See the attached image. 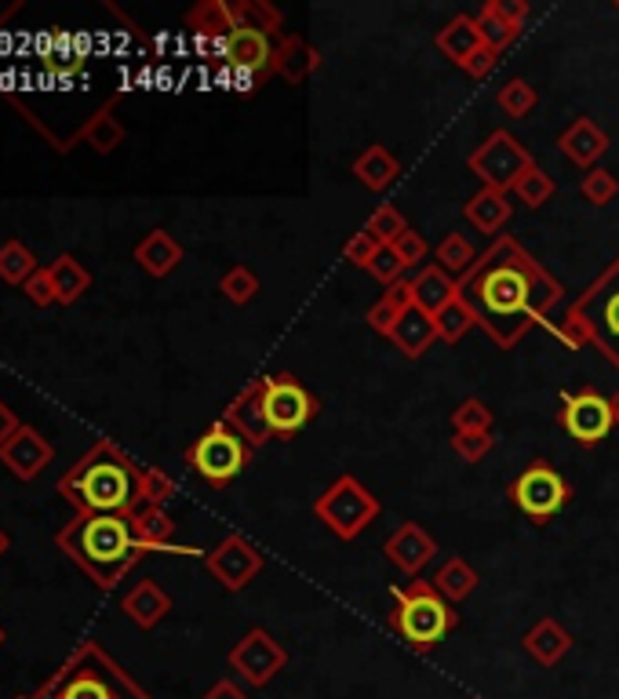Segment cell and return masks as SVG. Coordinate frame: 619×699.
<instances>
[{
	"label": "cell",
	"instance_id": "obj_15",
	"mask_svg": "<svg viewBox=\"0 0 619 699\" xmlns=\"http://www.w3.org/2000/svg\"><path fill=\"white\" fill-rule=\"evenodd\" d=\"M230 663H233L237 670H241L244 681L267 685V681L281 670L284 652H281V645L267 635V630H252V635H248V638L230 652Z\"/></svg>",
	"mask_w": 619,
	"mask_h": 699
},
{
	"label": "cell",
	"instance_id": "obj_29",
	"mask_svg": "<svg viewBox=\"0 0 619 699\" xmlns=\"http://www.w3.org/2000/svg\"><path fill=\"white\" fill-rule=\"evenodd\" d=\"M131 532H136L142 550H157V547H171L176 539V525L164 513V507H142L131 513Z\"/></svg>",
	"mask_w": 619,
	"mask_h": 699
},
{
	"label": "cell",
	"instance_id": "obj_14",
	"mask_svg": "<svg viewBox=\"0 0 619 699\" xmlns=\"http://www.w3.org/2000/svg\"><path fill=\"white\" fill-rule=\"evenodd\" d=\"M222 59L237 73H270L273 70V41L270 33L252 30V26H237V30L219 44Z\"/></svg>",
	"mask_w": 619,
	"mask_h": 699
},
{
	"label": "cell",
	"instance_id": "obj_16",
	"mask_svg": "<svg viewBox=\"0 0 619 699\" xmlns=\"http://www.w3.org/2000/svg\"><path fill=\"white\" fill-rule=\"evenodd\" d=\"M262 390H267V379L248 382V387L230 401L227 412H222V423L241 433L248 445H262L273 438L267 427V416H262Z\"/></svg>",
	"mask_w": 619,
	"mask_h": 699
},
{
	"label": "cell",
	"instance_id": "obj_18",
	"mask_svg": "<svg viewBox=\"0 0 619 699\" xmlns=\"http://www.w3.org/2000/svg\"><path fill=\"white\" fill-rule=\"evenodd\" d=\"M558 147H561V153L569 157L572 164L590 171L605 153H609V136H605V131L590 121V117H576V121L558 136Z\"/></svg>",
	"mask_w": 619,
	"mask_h": 699
},
{
	"label": "cell",
	"instance_id": "obj_7",
	"mask_svg": "<svg viewBox=\"0 0 619 699\" xmlns=\"http://www.w3.org/2000/svg\"><path fill=\"white\" fill-rule=\"evenodd\" d=\"M467 164H470L473 176L485 182V187L510 193L513 182H518L525 171L536 164V157L525 150L510 131H492V136L470 153Z\"/></svg>",
	"mask_w": 619,
	"mask_h": 699
},
{
	"label": "cell",
	"instance_id": "obj_53",
	"mask_svg": "<svg viewBox=\"0 0 619 699\" xmlns=\"http://www.w3.org/2000/svg\"><path fill=\"white\" fill-rule=\"evenodd\" d=\"M383 299L387 302H393V307H398L401 313L405 310H412L416 302H412V281H398V284H390L387 292H383Z\"/></svg>",
	"mask_w": 619,
	"mask_h": 699
},
{
	"label": "cell",
	"instance_id": "obj_27",
	"mask_svg": "<svg viewBox=\"0 0 619 699\" xmlns=\"http://www.w3.org/2000/svg\"><path fill=\"white\" fill-rule=\"evenodd\" d=\"M525 649H529L543 667H555L558 659L572 649V638H569V630L555 623V619H539L529 635H525Z\"/></svg>",
	"mask_w": 619,
	"mask_h": 699
},
{
	"label": "cell",
	"instance_id": "obj_2",
	"mask_svg": "<svg viewBox=\"0 0 619 699\" xmlns=\"http://www.w3.org/2000/svg\"><path fill=\"white\" fill-rule=\"evenodd\" d=\"M139 478L142 470L113 441H99L91 452L59 481L66 503L77 513H131L139 510Z\"/></svg>",
	"mask_w": 619,
	"mask_h": 699
},
{
	"label": "cell",
	"instance_id": "obj_43",
	"mask_svg": "<svg viewBox=\"0 0 619 699\" xmlns=\"http://www.w3.org/2000/svg\"><path fill=\"white\" fill-rule=\"evenodd\" d=\"M365 230L372 233L379 244H393L408 230V222H405V216L393 204H383V208H376V212H372V219H368Z\"/></svg>",
	"mask_w": 619,
	"mask_h": 699
},
{
	"label": "cell",
	"instance_id": "obj_41",
	"mask_svg": "<svg viewBox=\"0 0 619 699\" xmlns=\"http://www.w3.org/2000/svg\"><path fill=\"white\" fill-rule=\"evenodd\" d=\"M579 193H583V201L587 204H595V208H605V204H612L616 201V193H619V182L612 171H605V168H590L583 182H579Z\"/></svg>",
	"mask_w": 619,
	"mask_h": 699
},
{
	"label": "cell",
	"instance_id": "obj_26",
	"mask_svg": "<svg viewBox=\"0 0 619 699\" xmlns=\"http://www.w3.org/2000/svg\"><path fill=\"white\" fill-rule=\"evenodd\" d=\"M353 176H358L368 190H387L393 179L401 176V164H398V157H393L387 147H368L361 150L358 157H353Z\"/></svg>",
	"mask_w": 619,
	"mask_h": 699
},
{
	"label": "cell",
	"instance_id": "obj_17",
	"mask_svg": "<svg viewBox=\"0 0 619 699\" xmlns=\"http://www.w3.org/2000/svg\"><path fill=\"white\" fill-rule=\"evenodd\" d=\"M383 550H387V558L398 565L405 576H419V572L427 569V561L433 558V553H438V543H433L423 525L405 521L401 529L387 539Z\"/></svg>",
	"mask_w": 619,
	"mask_h": 699
},
{
	"label": "cell",
	"instance_id": "obj_6",
	"mask_svg": "<svg viewBox=\"0 0 619 699\" xmlns=\"http://www.w3.org/2000/svg\"><path fill=\"white\" fill-rule=\"evenodd\" d=\"M569 499H572L569 481H565L547 459H532L529 470H521L518 481L510 485V503L536 525H547L550 518H558V513L569 507Z\"/></svg>",
	"mask_w": 619,
	"mask_h": 699
},
{
	"label": "cell",
	"instance_id": "obj_48",
	"mask_svg": "<svg viewBox=\"0 0 619 699\" xmlns=\"http://www.w3.org/2000/svg\"><path fill=\"white\" fill-rule=\"evenodd\" d=\"M452 448L459 459H467V463H481V459L492 452V438L489 433H456Z\"/></svg>",
	"mask_w": 619,
	"mask_h": 699
},
{
	"label": "cell",
	"instance_id": "obj_5",
	"mask_svg": "<svg viewBox=\"0 0 619 699\" xmlns=\"http://www.w3.org/2000/svg\"><path fill=\"white\" fill-rule=\"evenodd\" d=\"M248 456H252V445H248L241 433L230 430L227 423H219L216 427H208L201 438H197L190 445V452H187V463L201 473V478L208 485H230L237 473H241L248 467Z\"/></svg>",
	"mask_w": 619,
	"mask_h": 699
},
{
	"label": "cell",
	"instance_id": "obj_50",
	"mask_svg": "<svg viewBox=\"0 0 619 699\" xmlns=\"http://www.w3.org/2000/svg\"><path fill=\"white\" fill-rule=\"evenodd\" d=\"M22 292L30 296L37 307H51V302H59L56 299V288H51V277H48V270H37L30 281L22 284Z\"/></svg>",
	"mask_w": 619,
	"mask_h": 699
},
{
	"label": "cell",
	"instance_id": "obj_34",
	"mask_svg": "<svg viewBox=\"0 0 619 699\" xmlns=\"http://www.w3.org/2000/svg\"><path fill=\"white\" fill-rule=\"evenodd\" d=\"M433 259H438V267L449 277H467L473 267H478V252H473V244L463 233L445 237V241L433 248Z\"/></svg>",
	"mask_w": 619,
	"mask_h": 699
},
{
	"label": "cell",
	"instance_id": "obj_8",
	"mask_svg": "<svg viewBox=\"0 0 619 699\" xmlns=\"http://www.w3.org/2000/svg\"><path fill=\"white\" fill-rule=\"evenodd\" d=\"M313 513L332 529L339 539H353L368 521L379 513V503L376 496L368 492V488L361 481L353 478H339L328 492L313 503Z\"/></svg>",
	"mask_w": 619,
	"mask_h": 699
},
{
	"label": "cell",
	"instance_id": "obj_40",
	"mask_svg": "<svg viewBox=\"0 0 619 699\" xmlns=\"http://www.w3.org/2000/svg\"><path fill=\"white\" fill-rule=\"evenodd\" d=\"M219 292L227 296L230 302H237V307H248V302H252L256 292H259V277L248 267H230L227 273H222Z\"/></svg>",
	"mask_w": 619,
	"mask_h": 699
},
{
	"label": "cell",
	"instance_id": "obj_47",
	"mask_svg": "<svg viewBox=\"0 0 619 699\" xmlns=\"http://www.w3.org/2000/svg\"><path fill=\"white\" fill-rule=\"evenodd\" d=\"M379 248H383V244H379L368 230H361V233H353V237H350L347 248H342V259L353 262V267H365V270H368V262L376 259Z\"/></svg>",
	"mask_w": 619,
	"mask_h": 699
},
{
	"label": "cell",
	"instance_id": "obj_9",
	"mask_svg": "<svg viewBox=\"0 0 619 699\" xmlns=\"http://www.w3.org/2000/svg\"><path fill=\"white\" fill-rule=\"evenodd\" d=\"M262 416L273 438H292L318 416V398L292 376H270L262 390Z\"/></svg>",
	"mask_w": 619,
	"mask_h": 699
},
{
	"label": "cell",
	"instance_id": "obj_51",
	"mask_svg": "<svg viewBox=\"0 0 619 699\" xmlns=\"http://www.w3.org/2000/svg\"><path fill=\"white\" fill-rule=\"evenodd\" d=\"M401 321V310L393 307V302H387V299H379L372 310H368V324H372V332H383V336H390V328Z\"/></svg>",
	"mask_w": 619,
	"mask_h": 699
},
{
	"label": "cell",
	"instance_id": "obj_19",
	"mask_svg": "<svg viewBox=\"0 0 619 699\" xmlns=\"http://www.w3.org/2000/svg\"><path fill=\"white\" fill-rule=\"evenodd\" d=\"M510 216H513V204L507 201V193L503 190H492V187H481L463 204V219L478 233H485V237H496V233L503 237V227L510 222Z\"/></svg>",
	"mask_w": 619,
	"mask_h": 699
},
{
	"label": "cell",
	"instance_id": "obj_1",
	"mask_svg": "<svg viewBox=\"0 0 619 699\" xmlns=\"http://www.w3.org/2000/svg\"><path fill=\"white\" fill-rule=\"evenodd\" d=\"M459 296L499 347H513L536 321L547 318L561 299V284L503 233L463 277Z\"/></svg>",
	"mask_w": 619,
	"mask_h": 699
},
{
	"label": "cell",
	"instance_id": "obj_4",
	"mask_svg": "<svg viewBox=\"0 0 619 699\" xmlns=\"http://www.w3.org/2000/svg\"><path fill=\"white\" fill-rule=\"evenodd\" d=\"M390 627L398 630L412 649L427 652L438 641H445V635L456 627V612L430 579H412L408 587L393 590Z\"/></svg>",
	"mask_w": 619,
	"mask_h": 699
},
{
	"label": "cell",
	"instance_id": "obj_3",
	"mask_svg": "<svg viewBox=\"0 0 619 699\" xmlns=\"http://www.w3.org/2000/svg\"><path fill=\"white\" fill-rule=\"evenodd\" d=\"M59 547L99 587H113L142 553L136 532H131V518L124 513H77L59 532Z\"/></svg>",
	"mask_w": 619,
	"mask_h": 699
},
{
	"label": "cell",
	"instance_id": "obj_30",
	"mask_svg": "<svg viewBox=\"0 0 619 699\" xmlns=\"http://www.w3.org/2000/svg\"><path fill=\"white\" fill-rule=\"evenodd\" d=\"M48 277H51V288H56L59 302H77L91 288V273L73 256H59L48 267Z\"/></svg>",
	"mask_w": 619,
	"mask_h": 699
},
{
	"label": "cell",
	"instance_id": "obj_25",
	"mask_svg": "<svg viewBox=\"0 0 619 699\" xmlns=\"http://www.w3.org/2000/svg\"><path fill=\"white\" fill-rule=\"evenodd\" d=\"M124 612H128V619L136 627H142V630H150V627H157L161 623V619L171 612V598L153 583V579H142V583H136L128 590V598H124Z\"/></svg>",
	"mask_w": 619,
	"mask_h": 699
},
{
	"label": "cell",
	"instance_id": "obj_58",
	"mask_svg": "<svg viewBox=\"0 0 619 699\" xmlns=\"http://www.w3.org/2000/svg\"><path fill=\"white\" fill-rule=\"evenodd\" d=\"M8 550V536H4V529H0V553Z\"/></svg>",
	"mask_w": 619,
	"mask_h": 699
},
{
	"label": "cell",
	"instance_id": "obj_55",
	"mask_svg": "<svg viewBox=\"0 0 619 699\" xmlns=\"http://www.w3.org/2000/svg\"><path fill=\"white\" fill-rule=\"evenodd\" d=\"M19 430V419H16V412H11V408L0 401V445H4L11 433Z\"/></svg>",
	"mask_w": 619,
	"mask_h": 699
},
{
	"label": "cell",
	"instance_id": "obj_37",
	"mask_svg": "<svg viewBox=\"0 0 619 699\" xmlns=\"http://www.w3.org/2000/svg\"><path fill=\"white\" fill-rule=\"evenodd\" d=\"M438 339H445V342H459L473 324H478V318H473V310L467 307V299L456 292V299L452 302H445L441 307V313L438 318Z\"/></svg>",
	"mask_w": 619,
	"mask_h": 699
},
{
	"label": "cell",
	"instance_id": "obj_24",
	"mask_svg": "<svg viewBox=\"0 0 619 699\" xmlns=\"http://www.w3.org/2000/svg\"><path fill=\"white\" fill-rule=\"evenodd\" d=\"M456 292H459V284L438 267V262H433V267H423L412 277V302L423 313H430V318H438L445 302L456 299Z\"/></svg>",
	"mask_w": 619,
	"mask_h": 699
},
{
	"label": "cell",
	"instance_id": "obj_44",
	"mask_svg": "<svg viewBox=\"0 0 619 699\" xmlns=\"http://www.w3.org/2000/svg\"><path fill=\"white\" fill-rule=\"evenodd\" d=\"M171 496H176V485H171L168 473L142 470V478H139V510L142 507H164Z\"/></svg>",
	"mask_w": 619,
	"mask_h": 699
},
{
	"label": "cell",
	"instance_id": "obj_57",
	"mask_svg": "<svg viewBox=\"0 0 619 699\" xmlns=\"http://www.w3.org/2000/svg\"><path fill=\"white\" fill-rule=\"evenodd\" d=\"M612 401V416H616V423H619V390H616V398H609Z\"/></svg>",
	"mask_w": 619,
	"mask_h": 699
},
{
	"label": "cell",
	"instance_id": "obj_12",
	"mask_svg": "<svg viewBox=\"0 0 619 699\" xmlns=\"http://www.w3.org/2000/svg\"><path fill=\"white\" fill-rule=\"evenodd\" d=\"M262 569V553L248 543L244 536H227L222 543L208 553V572L227 590H241L252 583V576H259Z\"/></svg>",
	"mask_w": 619,
	"mask_h": 699
},
{
	"label": "cell",
	"instance_id": "obj_46",
	"mask_svg": "<svg viewBox=\"0 0 619 699\" xmlns=\"http://www.w3.org/2000/svg\"><path fill=\"white\" fill-rule=\"evenodd\" d=\"M237 26H252V30L273 33L281 26V11L270 4H237Z\"/></svg>",
	"mask_w": 619,
	"mask_h": 699
},
{
	"label": "cell",
	"instance_id": "obj_52",
	"mask_svg": "<svg viewBox=\"0 0 619 699\" xmlns=\"http://www.w3.org/2000/svg\"><path fill=\"white\" fill-rule=\"evenodd\" d=\"M496 62H499V51H492L489 44H485V48L478 51V56H470L463 66H459V70L470 73L473 81H485V77H489V73L496 70Z\"/></svg>",
	"mask_w": 619,
	"mask_h": 699
},
{
	"label": "cell",
	"instance_id": "obj_35",
	"mask_svg": "<svg viewBox=\"0 0 619 699\" xmlns=\"http://www.w3.org/2000/svg\"><path fill=\"white\" fill-rule=\"evenodd\" d=\"M37 270H41V267H37V259H33V252L26 244H19V241L0 244V281L22 288Z\"/></svg>",
	"mask_w": 619,
	"mask_h": 699
},
{
	"label": "cell",
	"instance_id": "obj_45",
	"mask_svg": "<svg viewBox=\"0 0 619 699\" xmlns=\"http://www.w3.org/2000/svg\"><path fill=\"white\" fill-rule=\"evenodd\" d=\"M405 270H408V267H405V262H401V256H398V252H393V244H383V248H379V252H376V259H372V262H368V273H372V277H376V281H379V284H383V288H390V284H398Z\"/></svg>",
	"mask_w": 619,
	"mask_h": 699
},
{
	"label": "cell",
	"instance_id": "obj_60",
	"mask_svg": "<svg viewBox=\"0 0 619 699\" xmlns=\"http://www.w3.org/2000/svg\"><path fill=\"white\" fill-rule=\"evenodd\" d=\"M616 8H619V4H616Z\"/></svg>",
	"mask_w": 619,
	"mask_h": 699
},
{
	"label": "cell",
	"instance_id": "obj_54",
	"mask_svg": "<svg viewBox=\"0 0 619 699\" xmlns=\"http://www.w3.org/2000/svg\"><path fill=\"white\" fill-rule=\"evenodd\" d=\"M496 8H499V16H503L507 22H513V26H521L525 19H529V4H525V0H496Z\"/></svg>",
	"mask_w": 619,
	"mask_h": 699
},
{
	"label": "cell",
	"instance_id": "obj_32",
	"mask_svg": "<svg viewBox=\"0 0 619 699\" xmlns=\"http://www.w3.org/2000/svg\"><path fill=\"white\" fill-rule=\"evenodd\" d=\"M430 583L438 587L445 601H463L473 593V587H478V572H473L463 558H449L438 572H433Z\"/></svg>",
	"mask_w": 619,
	"mask_h": 699
},
{
	"label": "cell",
	"instance_id": "obj_23",
	"mask_svg": "<svg viewBox=\"0 0 619 699\" xmlns=\"http://www.w3.org/2000/svg\"><path fill=\"white\" fill-rule=\"evenodd\" d=\"M136 262L150 277H168L182 262V244L168 230H150L136 244Z\"/></svg>",
	"mask_w": 619,
	"mask_h": 699
},
{
	"label": "cell",
	"instance_id": "obj_33",
	"mask_svg": "<svg viewBox=\"0 0 619 699\" xmlns=\"http://www.w3.org/2000/svg\"><path fill=\"white\" fill-rule=\"evenodd\" d=\"M187 22L193 26V30H201V33H216L219 44H222L237 30V4H219V0H208V4L190 11Z\"/></svg>",
	"mask_w": 619,
	"mask_h": 699
},
{
	"label": "cell",
	"instance_id": "obj_42",
	"mask_svg": "<svg viewBox=\"0 0 619 699\" xmlns=\"http://www.w3.org/2000/svg\"><path fill=\"white\" fill-rule=\"evenodd\" d=\"M452 427H456V433H489L492 430V408L485 401H478V398H470L452 412Z\"/></svg>",
	"mask_w": 619,
	"mask_h": 699
},
{
	"label": "cell",
	"instance_id": "obj_11",
	"mask_svg": "<svg viewBox=\"0 0 619 699\" xmlns=\"http://www.w3.org/2000/svg\"><path fill=\"white\" fill-rule=\"evenodd\" d=\"M561 427L569 430V438L579 445H601L616 427L612 401L601 398L598 390H576L561 393Z\"/></svg>",
	"mask_w": 619,
	"mask_h": 699
},
{
	"label": "cell",
	"instance_id": "obj_21",
	"mask_svg": "<svg viewBox=\"0 0 619 699\" xmlns=\"http://www.w3.org/2000/svg\"><path fill=\"white\" fill-rule=\"evenodd\" d=\"M433 339H438V321H433L430 313H423L419 307L405 310L401 321L390 328V342L405 353V358H412V361L423 358Z\"/></svg>",
	"mask_w": 619,
	"mask_h": 699
},
{
	"label": "cell",
	"instance_id": "obj_28",
	"mask_svg": "<svg viewBox=\"0 0 619 699\" xmlns=\"http://www.w3.org/2000/svg\"><path fill=\"white\" fill-rule=\"evenodd\" d=\"M318 51H313L307 41H299V37H281V44L273 48V70L270 73H281L284 81H302L313 66H318Z\"/></svg>",
	"mask_w": 619,
	"mask_h": 699
},
{
	"label": "cell",
	"instance_id": "obj_56",
	"mask_svg": "<svg viewBox=\"0 0 619 699\" xmlns=\"http://www.w3.org/2000/svg\"><path fill=\"white\" fill-rule=\"evenodd\" d=\"M204 699H244V692L237 689L233 681H219V685H212V692H208Z\"/></svg>",
	"mask_w": 619,
	"mask_h": 699
},
{
	"label": "cell",
	"instance_id": "obj_59",
	"mask_svg": "<svg viewBox=\"0 0 619 699\" xmlns=\"http://www.w3.org/2000/svg\"><path fill=\"white\" fill-rule=\"evenodd\" d=\"M0 641H4V635H0Z\"/></svg>",
	"mask_w": 619,
	"mask_h": 699
},
{
	"label": "cell",
	"instance_id": "obj_20",
	"mask_svg": "<svg viewBox=\"0 0 619 699\" xmlns=\"http://www.w3.org/2000/svg\"><path fill=\"white\" fill-rule=\"evenodd\" d=\"M56 699H147L139 689H128V685H121L117 689L113 685V667H107V675H99V670H73L70 678H66V685L59 689Z\"/></svg>",
	"mask_w": 619,
	"mask_h": 699
},
{
	"label": "cell",
	"instance_id": "obj_39",
	"mask_svg": "<svg viewBox=\"0 0 619 699\" xmlns=\"http://www.w3.org/2000/svg\"><path fill=\"white\" fill-rule=\"evenodd\" d=\"M536 102H539V96H536V88L529 81H507L496 91V107L507 117H518V121L536 110Z\"/></svg>",
	"mask_w": 619,
	"mask_h": 699
},
{
	"label": "cell",
	"instance_id": "obj_22",
	"mask_svg": "<svg viewBox=\"0 0 619 699\" xmlns=\"http://www.w3.org/2000/svg\"><path fill=\"white\" fill-rule=\"evenodd\" d=\"M433 44L441 48L445 59H452L456 66H463L470 56H478V51L485 48V37L478 30V19L473 16H456L441 26V33L433 37Z\"/></svg>",
	"mask_w": 619,
	"mask_h": 699
},
{
	"label": "cell",
	"instance_id": "obj_10",
	"mask_svg": "<svg viewBox=\"0 0 619 699\" xmlns=\"http://www.w3.org/2000/svg\"><path fill=\"white\" fill-rule=\"evenodd\" d=\"M587 321L595 347L619 365V262L572 307Z\"/></svg>",
	"mask_w": 619,
	"mask_h": 699
},
{
	"label": "cell",
	"instance_id": "obj_31",
	"mask_svg": "<svg viewBox=\"0 0 619 699\" xmlns=\"http://www.w3.org/2000/svg\"><path fill=\"white\" fill-rule=\"evenodd\" d=\"M81 139H84V147H91L99 157H107L124 142V124L117 121L113 107H102L96 117H88V124L81 128Z\"/></svg>",
	"mask_w": 619,
	"mask_h": 699
},
{
	"label": "cell",
	"instance_id": "obj_38",
	"mask_svg": "<svg viewBox=\"0 0 619 699\" xmlns=\"http://www.w3.org/2000/svg\"><path fill=\"white\" fill-rule=\"evenodd\" d=\"M510 193L518 197L521 204L539 208V204H547V201H550V193H555V179H550L547 171L539 168V164H532V168L525 171V176L518 179V182H513Z\"/></svg>",
	"mask_w": 619,
	"mask_h": 699
},
{
	"label": "cell",
	"instance_id": "obj_49",
	"mask_svg": "<svg viewBox=\"0 0 619 699\" xmlns=\"http://www.w3.org/2000/svg\"><path fill=\"white\" fill-rule=\"evenodd\" d=\"M393 252L401 256L405 267H416V262H423L427 252H430V244L423 241V233H416V230H405L398 241H393Z\"/></svg>",
	"mask_w": 619,
	"mask_h": 699
},
{
	"label": "cell",
	"instance_id": "obj_36",
	"mask_svg": "<svg viewBox=\"0 0 619 699\" xmlns=\"http://www.w3.org/2000/svg\"><path fill=\"white\" fill-rule=\"evenodd\" d=\"M473 19H478V30H481L485 44H489L492 51L510 48L513 41H518V33H521V26H513V22H507L503 16H499L496 0H492V4H485Z\"/></svg>",
	"mask_w": 619,
	"mask_h": 699
},
{
	"label": "cell",
	"instance_id": "obj_13",
	"mask_svg": "<svg viewBox=\"0 0 619 699\" xmlns=\"http://www.w3.org/2000/svg\"><path fill=\"white\" fill-rule=\"evenodd\" d=\"M0 459H4V467L16 473L19 481H33L37 473L56 459V448H51V441L41 430L19 423V430L0 445Z\"/></svg>",
	"mask_w": 619,
	"mask_h": 699
}]
</instances>
